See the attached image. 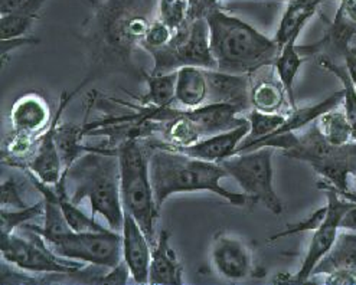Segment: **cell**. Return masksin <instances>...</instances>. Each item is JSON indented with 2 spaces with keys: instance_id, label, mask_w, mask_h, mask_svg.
<instances>
[{
  "instance_id": "6da1fadb",
  "label": "cell",
  "mask_w": 356,
  "mask_h": 285,
  "mask_svg": "<svg viewBox=\"0 0 356 285\" xmlns=\"http://www.w3.org/2000/svg\"><path fill=\"white\" fill-rule=\"evenodd\" d=\"M91 15L78 31L88 71L81 90L114 74L145 81L147 71L136 63V51L152 22V0H90Z\"/></svg>"
},
{
  "instance_id": "7a4b0ae2",
  "label": "cell",
  "mask_w": 356,
  "mask_h": 285,
  "mask_svg": "<svg viewBox=\"0 0 356 285\" xmlns=\"http://www.w3.org/2000/svg\"><path fill=\"white\" fill-rule=\"evenodd\" d=\"M149 153L150 179L157 205L162 209L163 203L173 195L209 192L228 200L232 206H254L252 200L243 192L234 193L221 185L228 177L221 163L196 158L182 152L168 149L161 145L159 138H145Z\"/></svg>"
},
{
  "instance_id": "3957f363",
  "label": "cell",
  "mask_w": 356,
  "mask_h": 285,
  "mask_svg": "<svg viewBox=\"0 0 356 285\" xmlns=\"http://www.w3.org/2000/svg\"><path fill=\"white\" fill-rule=\"evenodd\" d=\"M61 181L75 205L88 200L94 218L103 216L110 229L122 232L124 208L117 147H91L64 172Z\"/></svg>"
},
{
  "instance_id": "277c9868",
  "label": "cell",
  "mask_w": 356,
  "mask_h": 285,
  "mask_svg": "<svg viewBox=\"0 0 356 285\" xmlns=\"http://www.w3.org/2000/svg\"><path fill=\"white\" fill-rule=\"evenodd\" d=\"M205 19L216 70L251 76L274 67L280 52L274 38L266 36L220 5L213 6Z\"/></svg>"
},
{
  "instance_id": "5b68a950",
  "label": "cell",
  "mask_w": 356,
  "mask_h": 285,
  "mask_svg": "<svg viewBox=\"0 0 356 285\" xmlns=\"http://www.w3.org/2000/svg\"><path fill=\"white\" fill-rule=\"evenodd\" d=\"M260 147L280 149L284 156L307 163L321 176V180L338 190H349V177L356 179V141L343 146H334L327 142L321 134L316 123L299 134L289 133L266 138L250 150Z\"/></svg>"
},
{
  "instance_id": "8992f818",
  "label": "cell",
  "mask_w": 356,
  "mask_h": 285,
  "mask_svg": "<svg viewBox=\"0 0 356 285\" xmlns=\"http://www.w3.org/2000/svg\"><path fill=\"white\" fill-rule=\"evenodd\" d=\"M143 138H127L117 146L120 160L123 208L140 225L152 247L156 243V225L161 208L150 179L149 153Z\"/></svg>"
},
{
  "instance_id": "52a82bcc",
  "label": "cell",
  "mask_w": 356,
  "mask_h": 285,
  "mask_svg": "<svg viewBox=\"0 0 356 285\" xmlns=\"http://www.w3.org/2000/svg\"><path fill=\"white\" fill-rule=\"evenodd\" d=\"M24 235L0 234V252L2 259L10 266L31 275H45L52 281V275L70 277L72 279L86 263L67 259L55 254L38 232L21 227Z\"/></svg>"
},
{
  "instance_id": "ba28073f",
  "label": "cell",
  "mask_w": 356,
  "mask_h": 285,
  "mask_svg": "<svg viewBox=\"0 0 356 285\" xmlns=\"http://www.w3.org/2000/svg\"><path fill=\"white\" fill-rule=\"evenodd\" d=\"M146 52L153 58V74L176 72L184 67L216 70L205 17L191 19L184 28L175 31L166 45Z\"/></svg>"
},
{
  "instance_id": "9c48e42d",
  "label": "cell",
  "mask_w": 356,
  "mask_h": 285,
  "mask_svg": "<svg viewBox=\"0 0 356 285\" xmlns=\"http://www.w3.org/2000/svg\"><path fill=\"white\" fill-rule=\"evenodd\" d=\"M273 147H260L234 154L221 161L228 176L235 179L254 205L261 203L271 213L282 215L283 202L274 190Z\"/></svg>"
},
{
  "instance_id": "30bf717a",
  "label": "cell",
  "mask_w": 356,
  "mask_h": 285,
  "mask_svg": "<svg viewBox=\"0 0 356 285\" xmlns=\"http://www.w3.org/2000/svg\"><path fill=\"white\" fill-rule=\"evenodd\" d=\"M59 256L83 262L86 266L114 268L123 261L122 234L107 231H70L47 242Z\"/></svg>"
},
{
  "instance_id": "8fae6325",
  "label": "cell",
  "mask_w": 356,
  "mask_h": 285,
  "mask_svg": "<svg viewBox=\"0 0 356 285\" xmlns=\"http://www.w3.org/2000/svg\"><path fill=\"white\" fill-rule=\"evenodd\" d=\"M318 188L326 195V215L321 225L313 231V236L310 239L302 266L291 278L294 282L309 281L314 268L319 266V262L330 252L336 241H338V236L342 232V220L349 208L353 205L352 200L343 197L338 190L323 180L319 181Z\"/></svg>"
},
{
  "instance_id": "7c38bea8",
  "label": "cell",
  "mask_w": 356,
  "mask_h": 285,
  "mask_svg": "<svg viewBox=\"0 0 356 285\" xmlns=\"http://www.w3.org/2000/svg\"><path fill=\"white\" fill-rule=\"evenodd\" d=\"M80 92V88H75L72 92H64L61 97V103H59V107L54 115V120L51 126L45 133L38 137L36 141V147L33 154L29 157L26 161L25 168L21 170L26 169L31 173H33L39 180L47 183L49 186H56L59 181L63 179L64 174V161L61 157V153H59V149L56 146V129L58 124L61 123V115L67 106L70 104V101Z\"/></svg>"
},
{
  "instance_id": "4fadbf2b",
  "label": "cell",
  "mask_w": 356,
  "mask_h": 285,
  "mask_svg": "<svg viewBox=\"0 0 356 285\" xmlns=\"http://www.w3.org/2000/svg\"><path fill=\"white\" fill-rule=\"evenodd\" d=\"M356 36V0H339L338 10L334 13L325 36L312 45H298L300 54L307 58H329L336 60L341 56L342 60L346 52L353 47Z\"/></svg>"
},
{
  "instance_id": "5bb4252c",
  "label": "cell",
  "mask_w": 356,
  "mask_h": 285,
  "mask_svg": "<svg viewBox=\"0 0 356 285\" xmlns=\"http://www.w3.org/2000/svg\"><path fill=\"white\" fill-rule=\"evenodd\" d=\"M209 258L213 271L229 281L247 279L254 272L251 248L241 238L227 231L215 234Z\"/></svg>"
},
{
  "instance_id": "9a60e30c",
  "label": "cell",
  "mask_w": 356,
  "mask_h": 285,
  "mask_svg": "<svg viewBox=\"0 0 356 285\" xmlns=\"http://www.w3.org/2000/svg\"><path fill=\"white\" fill-rule=\"evenodd\" d=\"M54 115L48 99L36 91L19 97L10 110L13 134L38 138L51 126Z\"/></svg>"
},
{
  "instance_id": "2e32d148",
  "label": "cell",
  "mask_w": 356,
  "mask_h": 285,
  "mask_svg": "<svg viewBox=\"0 0 356 285\" xmlns=\"http://www.w3.org/2000/svg\"><path fill=\"white\" fill-rule=\"evenodd\" d=\"M123 261L136 284H149V270L152 259V243L136 219L124 211L122 227Z\"/></svg>"
},
{
  "instance_id": "e0dca14e",
  "label": "cell",
  "mask_w": 356,
  "mask_h": 285,
  "mask_svg": "<svg viewBox=\"0 0 356 285\" xmlns=\"http://www.w3.org/2000/svg\"><path fill=\"white\" fill-rule=\"evenodd\" d=\"M313 275H326L330 284L356 282V234L342 231L330 252L314 268Z\"/></svg>"
},
{
  "instance_id": "ac0fdd59",
  "label": "cell",
  "mask_w": 356,
  "mask_h": 285,
  "mask_svg": "<svg viewBox=\"0 0 356 285\" xmlns=\"http://www.w3.org/2000/svg\"><path fill=\"white\" fill-rule=\"evenodd\" d=\"M208 78V103L231 104L248 113L251 107V76L228 74L218 70H205ZM207 103V104H208Z\"/></svg>"
},
{
  "instance_id": "d6986e66",
  "label": "cell",
  "mask_w": 356,
  "mask_h": 285,
  "mask_svg": "<svg viewBox=\"0 0 356 285\" xmlns=\"http://www.w3.org/2000/svg\"><path fill=\"white\" fill-rule=\"evenodd\" d=\"M149 284L181 285L184 284V267L176 251L170 245V232L162 228L152 247Z\"/></svg>"
},
{
  "instance_id": "ffe728a7",
  "label": "cell",
  "mask_w": 356,
  "mask_h": 285,
  "mask_svg": "<svg viewBox=\"0 0 356 285\" xmlns=\"http://www.w3.org/2000/svg\"><path fill=\"white\" fill-rule=\"evenodd\" d=\"M248 130H250V124L245 123L236 129L205 137L192 146L181 147L176 150L196 158L221 163L222 160L235 154V150L238 149V146L248 134Z\"/></svg>"
},
{
  "instance_id": "44dd1931",
  "label": "cell",
  "mask_w": 356,
  "mask_h": 285,
  "mask_svg": "<svg viewBox=\"0 0 356 285\" xmlns=\"http://www.w3.org/2000/svg\"><path fill=\"white\" fill-rule=\"evenodd\" d=\"M323 2L325 0H287L279 28L273 36L280 48L289 42H298L302 31L309 24V20L318 13Z\"/></svg>"
},
{
  "instance_id": "7402d4cb",
  "label": "cell",
  "mask_w": 356,
  "mask_h": 285,
  "mask_svg": "<svg viewBox=\"0 0 356 285\" xmlns=\"http://www.w3.org/2000/svg\"><path fill=\"white\" fill-rule=\"evenodd\" d=\"M176 74V104L184 108H197L208 103V78L204 68L184 67Z\"/></svg>"
},
{
  "instance_id": "603a6c76",
  "label": "cell",
  "mask_w": 356,
  "mask_h": 285,
  "mask_svg": "<svg viewBox=\"0 0 356 285\" xmlns=\"http://www.w3.org/2000/svg\"><path fill=\"white\" fill-rule=\"evenodd\" d=\"M305 60L306 58L300 54L298 48V42H289L280 48V52L277 55V59L273 67L277 79L280 81V84L286 91L290 110L298 108V106H296V97H294V81Z\"/></svg>"
},
{
  "instance_id": "cb8c5ba5",
  "label": "cell",
  "mask_w": 356,
  "mask_h": 285,
  "mask_svg": "<svg viewBox=\"0 0 356 285\" xmlns=\"http://www.w3.org/2000/svg\"><path fill=\"white\" fill-rule=\"evenodd\" d=\"M47 0H26L10 13L0 15V40L25 36L39 19Z\"/></svg>"
},
{
  "instance_id": "d4e9b609",
  "label": "cell",
  "mask_w": 356,
  "mask_h": 285,
  "mask_svg": "<svg viewBox=\"0 0 356 285\" xmlns=\"http://www.w3.org/2000/svg\"><path fill=\"white\" fill-rule=\"evenodd\" d=\"M176 72L153 74L147 72L145 83L147 84V92L145 95L134 97L143 107L166 108L175 104L176 92Z\"/></svg>"
},
{
  "instance_id": "484cf974",
  "label": "cell",
  "mask_w": 356,
  "mask_h": 285,
  "mask_svg": "<svg viewBox=\"0 0 356 285\" xmlns=\"http://www.w3.org/2000/svg\"><path fill=\"white\" fill-rule=\"evenodd\" d=\"M284 118L286 114L282 113H263L251 108L247 114V120L250 124L248 134L245 136L238 149L235 150V154L243 153L248 150L251 146L257 145V142L270 137L273 133L280 129V126L284 123Z\"/></svg>"
},
{
  "instance_id": "4316f807",
  "label": "cell",
  "mask_w": 356,
  "mask_h": 285,
  "mask_svg": "<svg viewBox=\"0 0 356 285\" xmlns=\"http://www.w3.org/2000/svg\"><path fill=\"white\" fill-rule=\"evenodd\" d=\"M251 107L263 113H280L289 99L279 79H260L252 83L250 92Z\"/></svg>"
},
{
  "instance_id": "83f0119b",
  "label": "cell",
  "mask_w": 356,
  "mask_h": 285,
  "mask_svg": "<svg viewBox=\"0 0 356 285\" xmlns=\"http://www.w3.org/2000/svg\"><path fill=\"white\" fill-rule=\"evenodd\" d=\"M84 136H86L84 126L63 124V123L58 124L55 138H56V146L64 161L65 170L71 168V165L78 157L91 149L90 146L81 145V140Z\"/></svg>"
},
{
  "instance_id": "f1b7e54d",
  "label": "cell",
  "mask_w": 356,
  "mask_h": 285,
  "mask_svg": "<svg viewBox=\"0 0 356 285\" xmlns=\"http://www.w3.org/2000/svg\"><path fill=\"white\" fill-rule=\"evenodd\" d=\"M323 138L334 146H343L353 141L352 129L343 110L333 108L314 121Z\"/></svg>"
},
{
  "instance_id": "f546056e",
  "label": "cell",
  "mask_w": 356,
  "mask_h": 285,
  "mask_svg": "<svg viewBox=\"0 0 356 285\" xmlns=\"http://www.w3.org/2000/svg\"><path fill=\"white\" fill-rule=\"evenodd\" d=\"M318 64L322 70L334 75L342 83V91H343L342 110L345 111V114L348 117V121H349L350 129H352V137L356 141V90L353 87L352 79H350L345 65L338 64L333 59L319 58Z\"/></svg>"
},
{
  "instance_id": "4dcf8cb0",
  "label": "cell",
  "mask_w": 356,
  "mask_h": 285,
  "mask_svg": "<svg viewBox=\"0 0 356 285\" xmlns=\"http://www.w3.org/2000/svg\"><path fill=\"white\" fill-rule=\"evenodd\" d=\"M45 213V200L44 197L35 202L33 205L25 209H2L0 212V234H13L16 229L26 225V223L44 216Z\"/></svg>"
},
{
  "instance_id": "1f68e13d",
  "label": "cell",
  "mask_w": 356,
  "mask_h": 285,
  "mask_svg": "<svg viewBox=\"0 0 356 285\" xmlns=\"http://www.w3.org/2000/svg\"><path fill=\"white\" fill-rule=\"evenodd\" d=\"M159 19L172 29L184 28L191 20V9L188 0H157Z\"/></svg>"
},
{
  "instance_id": "d6a6232c",
  "label": "cell",
  "mask_w": 356,
  "mask_h": 285,
  "mask_svg": "<svg viewBox=\"0 0 356 285\" xmlns=\"http://www.w3.org/2000/svg\"><path fill=\"white\" fill-rule=\"evenodd\" d=\"M0 203H2V209H10V211L25 209V208L31 206L25 200V185L24 183L16 180L15 177L3 180L2 181V199H0Z\"/></svg>"
},
{
  "instance_id": "836d02e7",
  "label": "cell",
  "mask_w": 356,
  "mask_h": 285,
  "mask_svg": "<svg viewBox=\"0 0 356 285\" xmlns=\"http://www.w3.org/2000/svg\"><path fill=\"white\" fill-rule=\"evenodd\" d=\"M175 31H172L163 20H161L159 17L153 19L146 33L145 38L142 40V49L143 51H149V49H154V48H161L163 45H166L169 40L172 39Z\"/></svg>"
},
{
  "instance_id": "e575fe53",
  "label": "cell",
  "mask_w": 356,
  "mask_h": 285,
  "mask_svg": "<svg viewBox=\"0 0 356 285\" xmlns=\"http://www.w3.org/2000/svg\"><path fill=\"white\" fill-rule=\"evenodd\" d=\"M0 42H2V58L5 60V58H8L10 55V52H13L15 49L26 47V45H38V44H41V39L25 35V36L12 38V39H3V40H0Z\"/></svg>"
},
{
  "instance_id": "d590c367",
  "label": "cell",
  "mask_w": 356,
  "mask_h": 285,
  "mask_svg": "<svg viewBox=\"0 0 356 285\" xmlns=\"http://www.w3.org/2000/svg\"><path fill=\"white\" fill-rule=\"evenodd\" d=\"M343 65L352 79L355 90H356V47H350V49L346 52V55L343 58Z\"/></svg>"
},
{
  "instance_id": "8d00e7d4",
  "label": "cell",
  "mask_w": 356,
  "mask_h": 285,
  "mask_svg": "<svg viewBox=\"0 0 356 285\" xmlns=\"http://www.w3.org/2000/svg\"><path fill=\"white\" fill-rule=\"evenodd\" d=\"M26 0H0V15H6L22 6Z\"/></svg>"
},
{
  "instance_id": "74e56055",
  "label": "cell",
  "mask_w": 356,
  "mask_h": 285,
  "mask_svg": "<svg viewBox=\"0 0 356 285\" xmlns=\"http://www.w3.org/2000/svg\"><path fill=\"white\" fill-rule=\"evenodd\" d=\"M338 190V189H336ZM343 197H346V199H349V200H352V202H355L356 203V192H350V190H338Z\"/></svg>"
},
{
  "instance_id": "f35d334b",
  "label": "cell",
  "mask_w": 356,
  "mask_h": 285,
  "mask_svg": "<svg viewBox=\"0 0 356 285\" xmlns=\"http://www.w3.org/2000/svg\"><path fill=\"white\" fill-rule=\"evenodd\" d=\"M353 47H356V36H355V39H353Z\"/></svg>"
},
{
  "instance_id": "ab89813d",
  "label": "cell",
  "mask_w": 356,
  "mask_h": 285,
  "mask_svg": "<svg viewBox=\"0 0 356 285\" xmlns=\"http://www.w3.org/2000/svg\"><path fill=\"white\" fill-rule=\"evenodd\" d=\"M353 192H356V179H355V190Z\"/></svg>"
}]
</instances>
